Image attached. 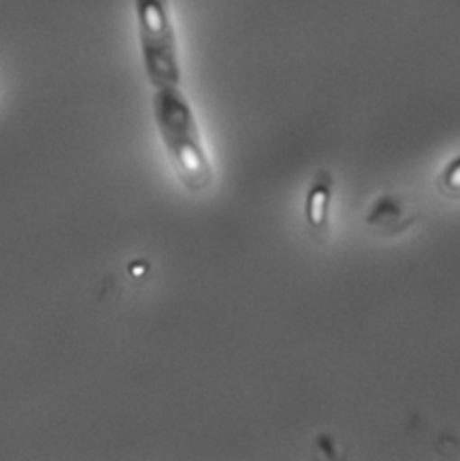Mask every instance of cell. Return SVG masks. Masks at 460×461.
<instances>
[{
	"mask_svg": "<svg viewBox=\"0 0 460 461\" xmlns=\"http://www.w3.org/2000/svg\"><path fill=\"white\" fill-rule=\"evenodd\" d=\"M153 119L179 180L193 193L213 184V166L206 151L195 110L180 86L153 94Z\"/></svg>",
	"mask_w": 460,
	"mask_h": 461,
	"instance_id": "obj_1",
	"label": "cell"
},
{
	"mask_svg": "<svg viewBox=\"0 0 460 461\" xmlns=\"http://www.w3.org/2000/svg\"><path fill=\"white\" fill-rule=\"evenodd\" d=\"M135 16L144 72L155 90L182 83L180 50L170 0H135Z\"/></svg>",
	"mask_w": 460,
	"mask_h": 461,
	"instance_id": "obj_2",
	"label": "cell"
},
{
	"mask_svg": "<svg viewBox=\"0 0 460 461\" xmlns=\"http://www.w3.org/2000/svg\"><path fill=\"white\" fill-rule=\"evenodd\" d=\"M333 198V175L318 171L306 196V221L318 240L329 233V207Z\"/></svg>",
	"mask_w": 460,
	"mask_h": 461,
	"instance_id": "obj_3",
	"label": "cell"
},
{
	"mask_svg": "<svg viewBox=\"0 0 460 461\" xmlns=\"http://www.w3.org/2000/svg\"><path fill=\"white\" fill-rule=\"evenodd\" d=\"M367 223L380 230L400 231L407 229L401 225V203L391 196H385L376 203L367 218Z\"/></svg>",
	"mask_w": 460,
	"mask_h": 461,
	"instance_id": "obj_4",
	"label": "cell"
},
{
	"mask_svg": "<svg viewBox=\"0 0 460 461\" xmlns=\"http://www.w3.org/2000/svg\"><path fill=\"white\" fill-rule=\"evenodd\" d=\"M439 191L448 198H460V157L454 158L439 178Z\"/></svg>",
	"mask_w": 460,
	"mask_h": 461,
	"instance_id": "obj_5",
	"label": "cell"
}]
</instances>
